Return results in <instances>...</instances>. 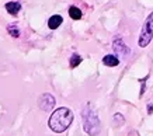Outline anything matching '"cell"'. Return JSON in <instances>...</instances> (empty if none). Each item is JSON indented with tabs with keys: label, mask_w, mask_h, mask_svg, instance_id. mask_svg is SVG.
<instances>
[{
	"label": "cell",
	"mask_w": 153,
	"mask_h": 136,
	"mask_svg": "<svg viewBox=\"0 0 153 136\" xmlns=\"http://www.w3.org/2000/svg\"><path fill=\"white\" fill-rule=\"evenodd\" d=\"M153 39V11L146 17L142 30L139 34V39H138V45L140 48H146Z\"/></svg>",
	"instance_id": "cell-3"
},
{
	"label": "cell",
	"mask_w": 153,
	"mask_h": 136,
	"mask_svg": "<svg viewBox=\"0 0 153 136\" xmlns=\"http://www.w3.org/2000/svg\"><path fill=\"white\" fill-rule=\"evenodd\" d=\"M69 16L73 20H80L82 18V10L76 6H72V7H69Z\"/></svg>",
	"instance_id": "cell-9"
},
{
	"label": "cell",
	"mask_w": 153,
	"mask_h": 136,
	"mask_svg": "<svg viewBox=\"0 0 153 136\" xmlns=\"http://www.w3.org/2000/svg\"><path fill=\"white\" fill-rule=\"evenodd\" d=\"M38 107L41 108L42 111H45V112L51 111L52 108L55 107V98H53V95L49 93L42 94L41 97H39V100H38Z\"/></svg>",
	"instance_id": "cell-5"
},
{
	"label": "cell",
	"mask_w": 153,
	"mask_h": 136,
	"mask_svg": "<svg viewBox=\"0 0 153 136\" xmlns=\"http://www.w3.org/2000/svg\"><path fill=\"white\" fill-rule=\"evenodd\" d=\"M112 49L115 51V55L118 58H126L129 55V48L125 45V42L122 41V38L120 35H117L112 41Z\"/></svg>",
	"instance_id": "cell-4"
},
{
	"label": "cell",
	"mask_w": 153,
	"mask_h": 136,
	"mask_svg": "<svg viewBox=\"0 0 153 136\" xmlns=\"http://www.w3.org/2000/svg\"><path fill=\"white\" fill-rule=\"evenodd\" d=\"M6 10L9 14H13V16H17L19 11L21 10V3L19 1H10V3H6Z\"/></svg>",
	"instance_id": "cell-7"
},
{
	"label": "cell",
	"mask_w": 153,
	"mask_h": 136,
	"mask_svg": "<svg viewBox=\"0 0 153 136\" xmlns=\"http://www.w3.org/2000/svg\"><path fill=\"white\" fill-rule=\"evenodd\" d=\"M114 121H118V125H121V123H122V122H124V118H122V115H121V114H115V115H114Z\"/></svg>",
	"instance_id": "cell-12"
},
{
	"label": "cell",
	"mask_w": 153,
	"mask_h": 136,
	"mask_svg": "<svg viewBox=\"0 0 153 136\" xmlns=\"http://www.w3.org/2000/svg\"><path fill=\"white\" fill-rule=\"evenodd\" d=\"M82 119H83V129L84 132L90 136H98L101 131V125H100V119H98L97 114L94 111L90 103L86 104V107L82 111Z\"/></svg>",
	"instance_id": "cell-2"
},
{
	"label": "cell",
	"mask_w": 153,
	"mask_h": 136,
	"mask_svg": "<svg viewBox=\"0 0 153 136\" xmlns=\"http://www.w3.org/2000/svg\"><path fill=\"white\" fill-rule=\"evenodd\" d=\"M62 23H63L62 16L55 14V16H52V17H49V20H48V27L51 30H56Z\"/></svg>",
	"instance_id": "cell-8"
},
{
	"label": "cell",
	"mask_w": 153,
	"mask_h": 136,
	"mask_svg": "<svg viewBox=\"0 0 153 136\" xmlns=\"http://www.w3.org/2000/svg\"><path fill=\"white\" fill-rule=\"evenodd\" d=\"M102 63L108 67H114V66H118L120 65V58L117 55H105L102 58Z\"/></svg>",
	"instance_id": "cell-6"
},
{
	"label": "cell",
	"mask_w": 153,
	"mask_h": 136,
	"mask_svg": "<svg viewBox=\"0 0 153 136\" xmlns=\"http://www.w3.org/2000/svg\"><path fill=\"white\" fill-rule=\"evenodd\" d=\"M7 33L14 38H19L20 37V30H19V25L17 24H9L7 25Z\"/></svg>",
	"instance_id": "cell-10"
},
{
	"label": "cell",
	"mask_w": 153,
	"mask_h": 136,
	"mask_svg": "<svg viewBox=\"0 0 153 136\" xmlns=\"http://www.w3.org/2000/svg\"><path fill=\"white\" fill-rule=\"evenodd\" d=\"M148 112L149 114L153 112V105H152V104H149V105H148Z\"/></svg>",
	"instance_id": "cell-13"
},
{
	"label": "cell",
	"mask_w": 153,
	"mask_h": 136,
	"mask_svg": "<svg viewBox=\"0 0 153 136\" xmlns=\"http://www.w3.org/2000/svg\"><path fill=\"white\" fill-rule=\"evenodd\" d=\"M72 122H73V112L69 108L60 107L52 112L51 118L48 121V126L55 133H62L72 125Z\"/></svg>",
	"instance_id": "cell-1"
},
{
	"label": "cell",
	"mask_w": 153,
	"mask_h": 136,
	"mask_svg": "<svg viewBox=\"0 0 153 136\" xmlns=\"http://www.w3.org/2000/svg\"><path fill=\"white\" fill-rule=\"evenodd\" d=\"M80 62H82V56L77 55V53H73L72 58H70V67H76V66H79Z\"/></svg>",
	"instance_id": "cell-11"
}]
</instances>
